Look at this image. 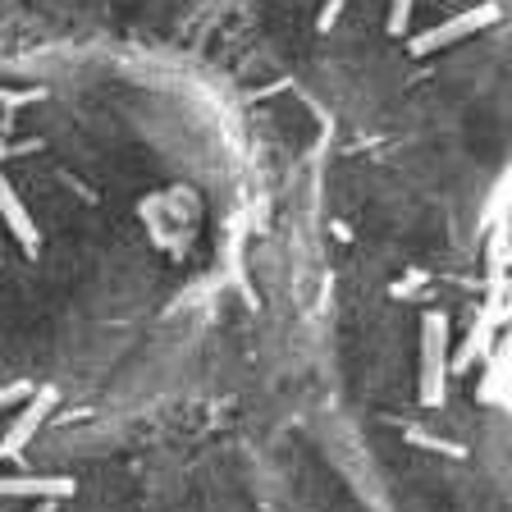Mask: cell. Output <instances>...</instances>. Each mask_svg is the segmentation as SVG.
I'll return each instance as SVG.
<instances>
[{"instance_id":"1","label":"cell","mask_w":512,"mask_h":512,"mask_svg":"<svg viewBox=\"0 0 512 512\" xmlns=\"http://www.w3.org/2000/svg\"><path fill=\"white\" fill-rule=\"evenodd\" d=\"M261 170L234 96L156 42L5 60V416L110 426L170 398L243 302Z\"/></svg>"},{"instance_id":"2","label":"cell","mask_w":512,"mask_h":512,"mask_svg":"<svg viewBox=\"0 0 512 512\" xmlns=\"http://www.w3.org/2000/svg\"><path fill=\"white\" fill-rule=\"evenodd\" d=\"M476 352L485 398L512 426V160L494 183V197L480 220Z\"/></svg>"}]
</instances>
